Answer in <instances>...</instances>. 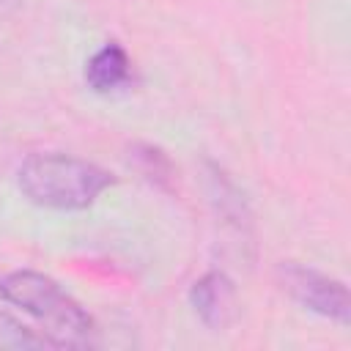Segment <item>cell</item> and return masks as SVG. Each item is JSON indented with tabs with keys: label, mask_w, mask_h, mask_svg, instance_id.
Here are the masks:
<instances>
[{
	"label": "cell",
	"mask_w": 351,
	"mask_h": 351,
	"mask_svg": "<svg viewBox=\"0 0 351 351\" xmlns=\"http://www.w3.org/2000/svg\"><path fill=\"white\" fill-rule=\"evenodd\" d=\"M211 184H214L211 197H214L217 208L222 211V217H228V222H233V225L241 230V225L250 222V211H247V203H244L241 192H239V189L228 181V176H225L222 170H217V167H214Z\"/></svg>",
	"instance_id": "obj_8"
},
{
	"label": "cell",
	"mask_w": 351,
	"mask_h": 351,
	"mask_svg": "<svg viewBox=\"0 0 351 351\" xmlns=\"http://www.w3.org/2000/svg\"><path fill=\"white\" fill-rule=\"evenodd\" d=\"M277 280H280L282 291L296 304H302L304 310H310L315 315H324L329 321H337L340 326L348 324L351 299H348L346 282H340V280H335V277H329L318 269L293 263V261L277 266Z\"/></svg>",
	"instance_id": "obj_3"
},
{
	"label": "cell",
	"mask_w": 351,
	"mask_h": 351,
	"mask_svg": "<svg viewBox=\"0 0 351 351\" xmlns=\"http://www.w3.org/2000/svg\"><path fill=\"white\" fill-rule=\"evenodd\" d=\"M189 307L208 329H225L236 315V285L225 271H206L189 288Z\"/></svg>",
	"instance_id": "obj_4"
},
{
	"label": "cell",
	"mask_w": 351,
	"mask_h": 351,
	"mask_svg": "<svg viewBox=\"0 0 351 351\" xmlns=\"http://www.w3.org/2000/svg\"><path fill=\"white\" fill-rule=\"evenodd\" d=\"M0 299L36 318L55 348H85L93 340L90 313L44 271H8L0 277Z\"/></svg>",
	"instance_id": "obj_2"
},
{
	"label": "cell",
	"mask_w": 351,
	"mask_h": 351,
	"mask_svg": "<svg viewBox=\"0 0 351 351\" xmlns=\"http://www.w3.org/2000/svg\"><path fill=\"white\" fill-rule=\"evenodd\" d=\"M129 165L154 186L159 189H170L173 186V162L170 156L151 143H134L129 145Z\"/></svg>",
	"instance_id": "obj_6"
},
{
	"label": "cell",
	"mask_w": 351,
	"mask_h": 351,
	"mask_svg": "<svg viewBox=\"0 0 351 351\" xmlns=\"http://www.w3.org/2000/svg\"><path fill=\"white\" fill-rule=\"evenodd\" d=\"M19 5H22V0H0V16H8V14H14Z\"/></svg>",
	"instance_id": "obj_9"
},
{
	"label": "cell",
	"mask_w": 351,
	"mask_h": 351,
	"mask_svg": "<svg viewBox=\"0 0 351 351\" xmlns=\"http://www.w3.org/2000/svg\"><path fill=\"white\" fill-rule=\"evenodd\" d=\"M129 77H132V60L118 41H107L85 63V82L96 93H110L126 85Z\"/></svg>",
	"instance_id": "obj_5"
},
{
	"label": "cell",
	"mask_w": 351,
	"mask_h": 351,
	"mask_svg": "<svg viewBox=\"0 0 351 351\" xmlns=\"http://www.w3.org/2000/svg\"><path fill=\"white\" fill-rule=\"evenodd\" d=\"M115 176L96 162L71 154H30L16 170L19 192L41 208L80 211L93 206L110 186Z\"/></svg>",
	"instance_id": "obj_1"
},
{
	"label": "cell",
	"mask_w": 351,
	"mask_h": 351,
	"mask_svg": "<svg viewBox=\"0 0 351 351\" xmlns=\"http://www.w3.org/2000/svg\"><path fill=\"white\" fill-rule=\"evenodd\" d=\"M0 348H14V351H27V348H55L41 329L25 326L16 315L0 307Z\"/></svg>",
	"instance_id": "obj_7"
}]
</instances>
